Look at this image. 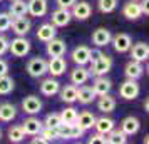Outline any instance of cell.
<instances>
[{"mask_svg": "<svg viewBox=\"0 0 149 144\" xmlns=\"http://www.w3.org/2000/svg\"><path fill=\"white\" fill-rule=\"evenodd\" d=\"M91 69H89V72H91V76H106L107 72H111V69H112V57H109L106 55L104 52L101 50H92L91 52Z\"/></svg>", "mask_w": 149, "mask_h": 144, "instance_id": "6da1fadb", "label": "cell"}, {"mask_svg": "<svg viewBox=\"0 0 149 144\" xmlns=\"http://www.w3.org/2000/svg\"><path fill=\"white\" fill-rule=\"evenodd\" d=\"M8 50H10V54L15 55V57H25V55L30 52V42H29L25 37L17 35L12 42L8 40Z\"/></svg>", "mask_w": 149, "mask_h": 144, "instance_id": "7a4b0ae2", "label": "cell"}, {"mask_svg": "<svg viewBox=\"0 0 149 144\" xmlns=\"http://www.w3.org/2000/svg\"><path fill=\"white\" fill-rule=\"evenodd\" d=\"M139 92H141V87H139V84L136 82L134 79H127V81H124L121 84V87H119V96L122 99H126V101H132L136 97L139 96Z\"/></svg>", "mask_w": 149, "mask_h": 144, "instance_id": "3957f363", "label": "cell"}, {"mask_svg": "<svg viewBox=\"0 0 149 144\" xmlns=\"http://www.w3.org/2000/svg\"><path fill=\"white\" fill-rule=\"evenodd\" d=\"M70 14L77 20H87L92 14V7L86 0H75V3L70 7Z\"/></svg>", "mask_w": 149, "mask_h": 144, "instance_id": "277c9868", "label": "cell"}, {"mask_svg": "<svg viewBox=\"0 0 149 144\" xmlns=\"http://www.w3.org/2000/svg\"><path fill=\"white\" fill-rule=\"evenodd\" d=\"M86 131L81 129L79 126L75 124H61L57 127V134H59V139H79V137L84 136Z\"/></svg>", "mask_w": 149, "mask_h": 144, "instance_id": "5b68a950", "label": "cell"}, {"mask_svg": "<svg viewBox=\"0 0 149 144\" xmlns=\"http://www.w3.org/2000/svg\"><path fill=\"white\" fill-rule=\"evenodd\" d=\"M47 72V61L42 57H34L27 62V74L30 77H42Z\"/></svg>", "mask_w": 149, "mask_h": 144, "instance_id": "8992f818", "label": "cell"}, {"mask_svg": "<svg viewBox=\"0 0 149 144\" xmlns=\"http://www.w3.org/2000/svg\"><path fill=\"white\" fill-rule=\"evenodd\" d=\"M111 44L114 45V50H116V52L124 54V52H129V49H131V45H132V40H131V37H129L127 34L119 32V34L112 35Z\"/></svg>", "mask_w": 149, "mask_h": 144, "instance_id": "52a82bcc", "label": "cell"}, {"mask_svg": "<svg viewBox=\"0 0 149 144\" xmlns=\"http://www.w3.org/2000/svg\"><path fill=\"white\" fill-rule=\"evenodd\" d=\"M67 70V62L65 59L59 55V57H50V61L47 62V72L52 77H59Z\"/></svg>", "mask_w": 149, "mask_h": 144, "instance_id": "ba28073f", "label": "cell"}, {"mask_svg": "<svg viewBox=\"0 0 149 144\" xmlns=\"http://www.w3.org/2000/svg\"><path fill=\"white\" fill-rule=\"evenodd\" d=\"M30 27H32V22L29 20L27 17H15L12 19V24H10V29L15 35H20V37H25V35L30 32Z\"/></svg>", "mask_w": 149, "mask_h": 144, "instance_id": "9c48e42d", "label": "cell"}, {"mask_svg": "<svg viewBox=\"0 0 149 144\" xmlns=\"http://www.w3.org/2000/svg\"><path fill=\"white\" fill-rule=\"evenodd\" d=\"M50 24L55 25V27H65L70 24L72 20V14H70V8H57L52 12V17H50Z\"/></svg>", "mask_w": 149, "mask_h": 144, "instance_id": "30bf717a", "label": "cell"}, {"mask_svg": "<svg viewBox=\"0 0 149 144\" xmlns=\"http://www.w3.org/2000/svg\"><path fill=\"white\" fill-rule=\"evenodd\" d=\"M92 44H94L95 47H106L111 44V39H112V34H111V30H107L106 27H99L95 29L94 32H92Z\"/></svg>", "mask_w": 149, "mask_h": 144, "instance_id": "8fae6325", "label": "cell"}, {"mask_svg": "<svg viewBox=\"0 0 149 144\" xmlns=\"http://www.w3.org/2000/svg\"><path fill=\"white\" fill-rule=\"evenodd\" d=\"M47 44V54L50 55V57H59V55H64L65 54V50H67V44L62 40V39H57V37H54V39H50L49 42H45Z\"/></svg>", "mask_w": 149, "mask_h": 144, "instance_id": "7c38bea8", "label": "cell"}, {"mask_svg": "<svg viewBox=\"0 0 149 144\" xmlns=\"http://www.w3.org/2000/svg\"><path fill=\"white\" fill-rule=\"evenodd\" d=\"M122 15H124L126 19H129V20H137L142 15L141 3H139L137 0H131L127 3H124V7H122Z\"/></svg>", "mask_w": 149, "mask_h": 144, "instance_id": "4fadbf2b", "label": "cell"}, {"mask_svg": "<svg viewBox=\"0 0 149 144\" xmlns=\"http://www.w3.org/2000/svg\"><path fill=\"white\" fill-rule=\"evenodd\" d=\"M129 52H131L132 61L146 62L148 61V57H149V45L148 44H144V42H137V44H134V45H131Z\"/></svg>", "mask_w": 149, "mask_h": 144, "instance_id": "5bb4252c", "label": "cell"}, {"mask_svg": "<svg viewBox=\"0 0 149 144\" xmlns=\"http://www.w3.org/2000/svg\"><path fill=\"white\" fill-rule=\"evenodd\" d=\"M91 49L87 45H77V47L72 50V61L77 64V65H86L91 61Z\"/></svg>", "mask_w": 149, "mask_h": 144, "instance_id": "9a60e30c", "label": "cell"}, {"mask_svg": "<svg viewBox=\"0 0 149 144\" xmlns=\"http://www.w3.org/2000/svg\"><path fill=\"white\" fill-rule=\"evenodd\" d=\"M124 74L127 79H134L137 81L139 77H142L144 74V65H142V62L139 61H129L126 64V67H124Z\"/></svg>", "mask_w": 149, "mask_h": 144, "instance_id": "2e32d148", "label": "cell"}, {"mask_svg": "<svg viewBox=\"0 0 149 144\" xmlns=\"http://www.w3.org/2000/svg\"><path fill=\"white\" fill-rule=\"evenodd\" d=\"M22 109L25 111L27 114H30V116L39 114L42 109V101L37 96H27L22 101Z\"/></svg>", "mask_w": 149, "mask_h": 144, "instance_id": "e0dca14e", "label": "cell"}, {"mask_svg": "<svg viewBox=\"0 0 149 144\" xmlns=\"http://www.w3.org/2000/svg\"><path fill=\"white\" fill-rule=\"evenodd\" d=\"M27 14L32 17H42L47 14V0H29L27 2Z\"/></svg>", "mask_w": 149, "mask_h": 144, "instance_id": "ac0fdd59", "label": "cell"}, {"mask_svg": "<svg viewBox=\"0 0 149 144\" xmlns=\"http://www.w3.org/2000/svg\"><path fill=\"white\" fill-rule=\"evenodd\" d=\"M42 127H44V122L40 119H37V117H29V119H25L22 122V129H24V132L27 136H37Z\"/></svg>", "mask_w": 149, "mask_h": 144, "instance_id": "d6986e66", "label": "cell"}, {"mask_svg": "<svg viewBox=\"0 0 149 144\" xmlns=\"http://www.w3.org/2000/svg\"><path fill=\"white\" fill-rule=\"evenodd\" d=\"M89 77H91L89 69H86L84 65H77L70 72V82L74 84V86H82V84H86L89 81Z\"/></svg>", "mask_w": 149, "mask_h": 144, "instance_id": "ffe728a7", "label": "cell"}, {"mask_svg": "<svg viewBox=\"0 0 149 144\" xmlns=\"http://www.w3.org/2000/svg\"><path fill=\"white\" fill-rule=\"evenodd\" d=\"M141 127V122H139V119L137 117H132V116H127L122 119L121 122V131L126 134V136H132L136 134L137 131Z\"/></svg>", "mask_w": 149, "mask_h": 144, "instance_id": "44dd1931", "label": "cell"}, {"mask_svg": "<svg viewBox=\"0 0 149 144\" xmlns=\"http://www.w3.org/2000/svg\"><path fill=\"white\" fill-rule=\"evenodd\" d=\"M112 89V82L106 79L104 76H97L95 81L92 82V90L95 92V96H104V94H109V90Z\"/></svg>", "mask_w": 149, "mask_h": 144, "instance_id": "7402d4cb", "label": "cell"}, {"mask_svg": "<svg viewBox=\"0 0 149 144\" xmlns=\"http://www.w3.org/2000/svg\"><path fill=\"white\" fill-rule=\"evenodd\" d=\"M94 122H95V116L89 111H84L81 114H77V119H75V126H79L81 129L84 131H89L94 127Z\"/></svg>", "mask_w": 149, "mask_h": 144, "instance_id": "603a6c76", "label": "cell"}, {"mask_svg": "<svg viewBox=\"0 0 149 144\" xmlns=\"http://www.w3.org/2000/svg\"><path fill=\"white\" fill-rule=\"evenodd\" d=\"M59 89H61V84H59V81H55V79H52V77H49V79H44L40 82V92L44 94V96H55L57 92H59Z\"/></svg>", "mask_w": 149, "mask_h": 144, "instance_id": "cb8c5ba5", "label": "cell"}, {"mask_svg": "<svg viewBox=\"0 0 149 144\" xmlns=\"http://www.w3.org/2000/svg\"><path fill=\"white\" fill-rule=\"evenodd\" d=\"M57 34V27L52 24H42L39 30H37V39L42 42H49L50 39H54Z\"/></svg>", "mask_w": 149, "mask_h": 144, "instance_id": "d4e9b609", "label": "cell"}, {"mask_svg": "<svg viewBox=\"0 0 149 144\" xmlns=\"http://www.w3.org/2000/svg\"><path fill=\"white\" fill-rule=\"evenodd\" d=\"M95 97H97L95 92L92 90V87H89V86H84V84H82L81 87L77 89V101H79L81 104H84V106L91 104Z\"/></svg>", "mask_w": 149, "mask_h": 144, "instance_id": "484cf974", "label": "cell"}, {"mask_svg": "<svg viewBox=\"0 0 149 144\" xmlns=\"http://www.w3.org/2000/svg\"><path fill=\"white\" fill-rule=\"evenodd\" d=\"M97 109L101 112H112L116 109V99L109 94H104V96H99V101H97Z\"/></svg>", "mask_w": 149, "mask_h": 144, "instance_id": "4316f807", "label": "cell"}, {"mask_svg": "<svg viewBox=\"0 0 149 144\" xmlns=\"http://www.w3.org/2000/svg\"><path fill=\"white\" fill-rule=\"evenodd\" d=\"M17 116V109L14 104L10 102H3L0 104V121L2 122H10L12 119H15Z\"/></svg>", "mask_w": 149, "mask_h": 144, "instance_id": "83f0119b", "label": "cell"}, {"mask_svg": "<svg viewBox=\"0 0 149 144\" xmlns=\"http://www.w3.org/2000/svg\"><path fill=\"white\" fill-rule=\"evenodd\" d=\"M59 92H61V99L64 102L72 104L77 101V86H74V84L64 86L62 89H59Z\"/></svg>", "mask_w": 149, "mask_h": 144, "instance_id": "f1b7e54d", "label": "cell"}, {"mask_svg": "<svg viewBox=\"0 0 149 144\" xmlns=\"http://www.w3.org/2000/svg\"><path fill=\"white\" fill-rule=\"evenodd\" d=\"M8 14L12 15V19L27 15V2L25 0H12L10 8H8Z\"/></svg>", "mask_w": 149, "mask_h": 144, "instance_id": "f546056e", "label": "cell"}, {"mask_svg": "<svg viewBox=\"0 0 149 144\" xmlns=\"http://www.w3.org/2000/svg\"><path fill=\"white\" fill-rule=\"evenodd\" d=\"M114 121L111 119V117H99V119H95V122H94V127L97 132H101V134H107L109 131H112L114 129Z\"/></svg>", "mask_w": 149, "mask_h": 144, "instance_id": "4dcf8cb0", "label": "cell"}, {"mask_svg": "<svg viewBox=\"0 0 149 144\" xmlns=\"http://www.w3.org/2000/svg\"><path fill=\"white\" fill-rule=\"evenodd\" d=\"M106 139H107L109 144H126L127 143V136L122 132L121 129H112L106 134Z\"/></svg>", "mask_w": 149, "mask_h": 144, "instance_id": "1f68e13d", "label": "cell"}, {"mask_svg": "<svg viewBox=\"0 0 149 144\" xmlns=\"http://www.w3.org/2000/svg\"><path fill=\"white\" fill-rule=\"evenodd\" d=\"M14 87H15V82L8 74L0 76V96H7V94H10V92L14 90Z\"/></svg>", "mask_w": 149, "mask_h": 144, "instance_id": "d6a6232c", "label": "cell"}, {"mask_svg": "<svg viewBox=\"0 0 149 144\" xmlns=\"http://www.w3.org/2000/svg\"><path fill=\"white\" fill-rule=\"evenodd\" d=\"M8 136V141L10 143H22L24 141V137H25V132L22 129V126H12L7 132Z\"/></svg>", "mask_w": 149, "mask_h": 144, "instance_id": "836d02e7", "label": "cell"}, {"mask_svg": "<svg viewBox=\"0 0 149 144\" xmlns=\"http://www.w3.org/2000/svg\"><path fill=\"white\" fill-rule=\"evenodd\" d=\"M77 109L74 107H65V109L61 112V121L62 124H75V119H77Z\"/></svg>", "mask_w": 149, "mask_h": 144, "instance_id": "e575fe53", "label": "cell"}, {"mask_svg": "<svg viewBox=\"0 0 149 144\" xmlns=\"http://www.w3.org/2000/svg\"><path fill=\"white\" fill-rule=\"evenodd\" d=\"M97 7L102 14H111L117 8V0H97Z\"/></svg>", "mask_w": 149, "mask_h": 144, "instance_id": "d590c367", "label": "cell"}, {"mask_svg": "<svg viewBox=\"0 0 149 144\" xmlns=\"http://www.w3.org/2000/svg\"><path fill=\"white\" fill-rule=\"evenodd\" d=\"M61 124H62L61 114H57V112H50V114H47L45 121H44V126H47V127H59Z\"/></svg>", "mask_w": 149, "mask_h": 144, "instance_id": "8d00e7d4", "label": "cell"}, {"mask_svg": "<svg viewBox=\"0 0 149 144\" xmlns=\"http://www.w3.org/2000/svg\"><path fill=\"white\" fill-rule=\"evenodd\" d=\"M42 137H45L49 143L50 141H54V139H59V134H57V127H47V126H44L39 132Z\"/></svg>", "mask_w": 149, "mask_h": 144, "instance_id": "74e56055", "label": "cell"}, {"mask_svg": "<svg viewBox=\"0 0 149 144\" xmlns=\"http://www.w3.org/2000/svg\"><path fill=\"white\" fill-rule=\"evenodd\" d=\"M12 24V15L8 12H0V32H5L10 29Z\"/></svg>", "mask_w": 149, "mask_h": 144, "instance_id": "f35d334b", "label": "cell"}, {"mask_svg": "<svg viewBox=\"0 0 149 144\" xmlns=\"http://www.w3.org/2000/svg\"><path fill=\"white\" fill-rule=\"evenodd\" d=\"M89 144H106L107 139H106V134H101V132H95L94 136L89 137Z\"/></svg>", "mask_w": 149, "mask_h": 144, "instance_id": "ab89813d", "label": "cell"}, {"mask_svg": "<svg viewBox=\"0 0 149 144\" xmlns=\"http://www.w3.org/2000/svg\"><path fill=\"white\" fill-rule=\"evenodd\" d=\"M8 50V39L5 35H0V57Z\"/></svg>", "mask_w": 149, "mask_h": 144, "instance_id": "60d3db41", "label": "cell"}, {"mask_svg": "<svg viewBox=\"0 0 149 144\" xmlns=\"http://www.w3.org/2000/svg\"><path fill=\"white\" fill-rule=\"evenodd\" d=\"M55 3L61 8H70L75 3V0H55Z\"/></svg>", "mask_w": 149, "mask_h": 144, "instance_id": "b9f144b4", "label": "cell"}, {"mask_svg": "<svg viewBox=\"0 0 149 144\" xmlns=\"http://www.w3.org/2000/svg\"><path fill=\"white\" fill-rule=\"evenodd\" d=\"M5 74H8V64L7 61L0 59V76H5Z\"/></svg>", "mask_w": 149, "mask_h": 144, "instance_id": "7bdbcfd3", "label": "cell"}, {"mask_svg": "<svg viewBox=\"0 0 149 144\" xmlns=\"http://www.w3.org/2000/svg\"><path fill=\"white\" fill-rule=\"evenodd\" d=\"M37 136H39V134H37ZM32 143H34V144H47L49 141L45 139V137L39 136V137H34V139H32Z\"/></svg>", "mask_w": 149, "mask_h": 144, "instance_id": "ee69618b", "label": "cell"}, {"mask_svg": "<svg viewBox=\"0 0 149 144\" xmlns=\"http://www.w3.org/2000/svg\"><path fill=\"white\" fill-rule=\"evenodd\" d=\"M0 137H2V131H0Z\"/></svg>", "mask_w": 149, "mask_h": 144, "instance_id": "f6af8a7d", "label": "cell"}, {"mask_svg": "<svg viewBox=\"0 0 149 144\" xmlns=\"http://www.w3.org/2000/svg\"><path fill=\"white\" fill-rule=\"evenodd\" d=\"M10 2H12V0H10Z\"/></svg>", "mask_w": 149, "mask_h": 144, "instance_id": "bcb514c9", "label": "cell"}]
</instances>
